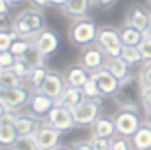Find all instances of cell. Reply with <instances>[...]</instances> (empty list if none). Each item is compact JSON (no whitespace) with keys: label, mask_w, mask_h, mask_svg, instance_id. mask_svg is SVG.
Listing matches in <instances>:
<instances>
[{"label":"cell","mask_w":151,"mask_h":150,"mask_svg":"<svg viewBox=\"0 0 151 150\" xmlns=\"http://www.w3.org/2000/svg\"><path fill=\"white\" fill-rule=\"evenodd\" d=\"M143 85L141 82L139 74H131L127 80L121 82V87L113 101L119 109H138L142 106L143 97Z\"/></svg>","instance_id":"6da1fadb"},{"label":"cell","mask_w":151,"mask_h":150,"mask_svg":"<svg viewBox=\"0 0 151 150\" xmlns=\"http://www.w3.org/2000/svg\"><path fill=\"white\" fill-rule=\"evenodd\" d=\"M102 108H104V97L85 98L73 110L76 126L81 129L85 128L91 129L96 121L102 116Z\"/></svg>","instance_id":"7a4b0ae2"},{"label":"cell","mask_w":151,"mask_h":150,"mask_svg":"<svg viewBox=\"0 0 151 150\" xmlns=\"http://www.w3.org/2000/svg\"><path fill=\"white\" fill-rule=\"evenodd\" d=\"M98 27L96 21L89 17L80 19L74 21L73 25L69 29V39L72 44L77 47L83 48L90 47V45L97 43V36H98Z\"/></svg>","instance_id":"3957f363"},{"label":"cell","mask_w":151,"mask_h":150,"mask_svg":"<svg viewBox=\"0 0 151 150\" xmlns=\"http://www.w3.org/2000/svg\"><path fill=\"white\" fill-rule=\"evenodd\" d=\"M113 117L118 136L129 140H131L139 128L143 125V117L141 116V112L138 109H118Z\"/></svg>","instance_id":"277c9868"},{"label":"cell","mask_w":151,"mask_h":150,"mask_svg":"<svg viewBox=\"0 0 151 150\" xmlns=\"http://www.w3.org/2000/svg\"><path fill=\"white\" fill-rule=\"evenodd\" d=\"M97 45L107 55L109 58L121 57V53L123 49V43L121 39L119 31L110 25L101 27L98 29V36H97Z\"/></svg>","instance_id":"5b68a950"},{"label":"cell","mask_w":151,"mask_h":150,"mask_svg":"<svg viewBox=\"0 0 151 150\" xmlns=\"http://www.w3.org/2000/svg\"><path fill=\"white\" fill-rule=\"evenodd\" d=\"M32 93H33V90L28 85L8 90L0 89V104L5 105L11 112L19 113V110L28 106Z\"/></svg>","instance_id":"8992f818"},{"label":"cell","mask_w":151,"mask_h":150,"mask_svg":"<svg viewBox=\"0 0 151 150\" xmlns=\"http://www.w3.org/2000/svg\"><path fill=\"white\" fill-rule=\"evenodd\" d=\"M107 61H109L107 55L97 44L83 48L80 56V64L90 73L106 68Z\"/></svg>","instance_id":"52a82bcc"},{"label":"cell","mask_w":151,"mask_h":150,"mask_svg":"<svg viewBox=\"0 0 151 150\" xmlns=\"http://www.w3.org/2000/svg\"><path fill=\"white\" fill-rule=\"evenodd\" d=\"M32 43H33V47L48 60L60 48V36L53 29L45 28L32 39Z\"/></svg>","instance_id":"ba28073f"},{"label":"cell","mask_w":151,"mask_h":150,"mask_svg":"<svg viewBox=\"0 0 151 150\" xmlns=\"http://www.w3.org/2000/svg\"><path fill=\"white\" fill-rule=\"evenodd\" d=\"M48 125L53 126L55 129L60 130L63 134L72 132L76 126L74 122V117H73V110L68 108H64V106H55L50 114L48 116V118L45 120Z\"/></svg>","instance_id":"9c48e42d"},{"label":"cell","mask_w":151,"mask_h":150,"mask_svg":"<svg viewBox=\"0 0 151 150\" xmlns=\"http://www.w3.org/2000/svg\"><path fill=\"white\" fill-rule=\"evenodd\" d=\"M55 106L56 100H53L52 97H49V96L44 94L41 92H33L31 101L27 106V112L29 114H32L33 117H36V118L45 121L48 118V116L50 114V112L55 109Z\"/></svg>","instance_id":"30bf717a"},{"label":"cell","mask_w":151,"mask_h":150,"mask_svg":"<svg viewBox=\"0 0 151 150\" xmlns=\"http://www.w3.org/2000/svg\"><path fill=\"white\" fill-rule=\"evenodd\" d=\"M16 114V112H8L5 116L0 117V145L3 149L11 150L20 138L15 125Z\"/></svg>","instance_id":"8fae6325"},{"label":"cell","mask_w":151,"mask_h":150,"mask_svg":"<svg viewBox=\"0 0 151 150\" xmlns=\"http://www.w3.org/2000/svg\"><path fill=\"white\" fill-rule=\"evenodd\" d=\"M64 134L60 130L55 129L53 126L48 125L45 122L41 128L39 129V132L35 134V140H36L37 145L41 150H55L58 146H61L63 142Z\"/></svg>","instance_id":"7c38bea8"},{"label":"cell","mask_w":151,"mask_h":150,"mask_svg":"<svg viewBox=\"0 0 151 150\" xmlns=\"http://www.w3.org/2000/svg\"><path fill=\"white\" fill-rule=\"evenodd\" d=\"M91 79L97 82L98 89L101 92V96L104 98H106V97L113 98L121 87V81L118 79H115L106 68L91 73Z\"/></svg>","instance_id":"4fadbf2b"},{"label":"cell","mask_w":151,"mask_h":150,"mask_svg":"<svg viewBox=\"0 0 151 150\" xmlns=\"http://www.w3.org/2000/svg\"><path fill=\"white\" fill-rule=\"evenodd\" d=\"M66 87H68V84H66L65 76L58 71H52V69H49L47 80H45L44 85L41 87V89H40L39 92L44 93V94L49 96L53 100L57 101L58 98L61 97V94L64 93V90L66 89Z\"/></svg>","instance_id":"5bb4252c"},{"label":"cell","mask_w":151,"mask_h":150,"mask_svg":"<svg viewBox=\"0 0 151 150\" xmlns=\"http://www.w3.org/2000/svg\"><path fill=\"white\" fill-rule=\"evenodd\" d=\"M44 124L45 121L36 118L32 114H29L28 112L17 113L15 118V125L20 137H35V134L39 132V129Z\"/></svg>","instance_id":"9a60e30c"},{"label":"cell","mask_w":151,"mask_h":150,"mask_svg":"<svg viewBox=\"0 0 151 150\" xmlns=\"http://www.w3.org/2000/svg\"><path fill=\"white\" fill-rule=\"evenodd\" d=\"M150 20H151V13H149V11L145 7L139 4H135L129 9L127 13V25L134 27L135 29L146 33L147 28L150 25Z\"/></svg>","instance_id":"2e32d148"},{"label":"cell","mask_w":151,"mask_h":150,"mask_svg":"<svg viewBox=\"0 0 151 150\" xmlns=\"http://www.w3.org/2000/svg\"><path fill=\"white\" fill-rule=\"evenodd\" d=\"M91 134L93 137H99V138H109L113 140L117 137V126H115V121L113 116H104L102 114L96 124L91 126Z\"/></svg>","instance_id":"e0dca14e"},{"label":"cell","mask_w":151,"mask_h":150,"mask_svg":"<svg viewBox=\"0 0 151 150\" xmlns=\"http://www.w3.org/2000/svg\"><path fill=\"white\" fill-rule=\"evenodd\" d=\"M66 80V84L68 87H73V88H80L82 89L83 85L90 80L91 73L85 69L81 64H74V65H70L64 73Z\"/></svg>","instance_id":"ac0fdd59"},{"label":"cell","mask_w":151,"mask_h":150,"mask_svg":"<svg viewBox=\"0 0 151 150\" xmlns=\"http://www.w3.org/2000/svg\"><path fill=\"white\" fill-rule=\"evenodd\" d=\"M85 98L86 97H85V94H83L82 89H80V88H73V87H66V89L64 90L61 97L56 101V105L64 106V108H68V109H70V110H74Z\"/></svg>","instance_id":"d6986e66"},{"label":"cell","mask_w":151,"mask_h":150,"mask_svg":"<svg viewBox=\"0 0 151 150\" xmlns=\"http://www.w3.org/2000/svg\"><path fill=\"white\" fill-rule=\"evenodd\" d=\"M91 4H94L93 0H69L63 9L68 17L80 20L88 16V13L90 12Z\"/></svg>","instance_id":"ffe728a7"},{"label":"cell","mask_w":151,"mask_h":150,"mask_svg":"<svg viewBox=\"0 0 151 150\" xmlns=\"http://www.w3.org/2000/svg\"><path fill=\"white\" fill-rule=\"evenodd\" d=\"M17 16L20 19H23L27 24H29V27L33 29V32L36 35L45 29L47 20H45V16L41 11L29 8V9H25V11H23V12H20Z\"/></svg>","instance_id":"44dd1931"},{"label":"cell","mask_w":151,"mask_h":150,"mask_svg":"<svg viewBox=\"0 0 151 150\" xmlns=\"http://www.w3.org/2000/svg\"><path fill=\"white\" fill-rule=\"evenodd\" d=\"M131 68L133 66L129 65L122 57L109 58V61L106 64V69L121 82H123L131 76Z\"/></svg>","instance_id":"7402d4cb"},{"label":"cell","mask_w":151,"mask_h":150,"mask_svg":"<svg viewBox=\"0 0 151 150\" xmlns=\"http://www.w3.org/2000/svg\"><path fill=\"white\" fill-rule=\"evenodd\" d=\"M130 141L133 148L137 150H151V126L143 122Z\"/></svg>","instance_id":"603a6c76"},{"label":"cell","mask_w":151,"mask_h":150,"mask_svg":"<svg viewBox=\"0 0 151 150\" xmlns=\"http://www.w3.org/2000/svg\"><path fill=\"white\" fill-rule=\"evenodd\" d=\"M121 33V39L125 47H139L142 44L146 36H145L143 32L135 29L134 27H130L126 24L123 28H121L119 31Z\"/></svg>","instance_id":"cb8c5ba5"},{"label":"cell","mask_w":151,"mask_h":150,"mask_svg":"<svg viewBox=\"0 0 151 150\" xmlns=\"http://www.w3.org/2000/svg\"><path fill=\"white\" fill-rule=\"evenodd\" d=\"M25 85V81L13 72V69L0 71V89H16Z\"/></svg>","instance_id":"d4e9b609"},{"label":"cell","mask_w":151,"mask_h":150,"mask_svg":"<svg viewBox=\"0 0 151 150\" xmlns=\"http://www.w3.org/2000/svg\"><path fill=\"white\" fill-rule=\"evenodd\" d=\"M48 73H49V69L47 66H41V68H36L32 71L31 77L28 79V87L31 88L33 92H39L41 89V87L44 85L45 80L48 77Z\"/></svg>","instance_id":"484cf974"},{"label":"cell","mask_w":151,"mask_h":150,"mask_svg":"<svg viewBox=\"0 0 151 150\" xmlns=\"http://www.w3.org/2000/svg\"><path fill=\"white\" fill-rule=\"evenodd\" d=\"M121 57L131 66L138 65V64H145L143 56H142V52H141V49H139V47H125V45H123Z\"/></svg>","instance_id":"4316f807"},{"label":"cell","mask_w":151,"mask_h":150,"mask_svg":"<svg viewBox=\"0 0 151 150\" xmlns=\"http://www.w3.org/2000/svg\"><path fill=\"white\" fill-rule=\"evenodd\" d=\"M21 58H23V60L25 61L32 69L47 66V58H45L35 47H32L31 49H29V52L27 53L25 56H23Z\"/></svg>","instance_id":"83f0119b"},{"label":"cell","mask_w":151,"mask_h":150,"mask_svg":"<svg viewBox=\"0 0 151 150\" xmlns=\"http://www.w3.org/2000/svg\"><path fill=\"white\" fill-rule=\"evenodd\" d=\"M19 39H20L19 35L16 33L13 29L0 31V52H7V50H9L12 44Z\"/></svg>","instance_id":"f1b7e54d"},{"label":"cell","mask_w":151,"mask_h":150,"mask_svg":"<svg viewBox=\"0 0 151 150\" xmlns=\"http://www.w3.org/2000/svg\"><path fill=\"white\" fill-rule=\"evenodd\" d=\"M32 47H33V43H32V40L19 39V40H16V41L12 44V47H11L9 50L17 58H20V57H23V56H25L27 53L29 52V49H31Z\"/></svg>","instance_id":"f546056e"},{"label":"cell","mask_w":151,"mask_h":150,"mask_svg":"<svg viewBox=\"0 0 151 150\" xmlns=\"http://www.w3.org/2000/svg\"><path fill=\"white\" fill-rule=\"evenodd\" d=\"M11 150H41L35 137H20Z\"/></svg>","instance_id":"4dcf8cb0"},{"label":"cell","mask_w":151,"mask_h":150,"mask_svg":"<svg viewBox=\"0 0 151 150\" xmlns=\"http://www.w3.org/2000/svg\"><path fill=\"white\" fill-rule=\"evenodd\" d=\"M12 69H13V72H15L17 76H20L21 79L24 80V81H28V79L31 77L32 71H33V69H32L21 57L17 58V61H16V64L13 65Z\"/></svg>","instance_id":"1f68e13d"},{"label":"cell","mask_w":151,"mask_h":150,"mask_svg":"<svg viewBox=\"0 0 151 150\" xmlns=\"http://www.w3.org/2000/svg\"><path fill=\"white\" fill-rule=\"evenodd\" d=\"M17 61V57L13 55L11 50L7 52H0V71L4 69H12L13 65Z\"/></svg>","instance_id":"d6a6232c"},{"label":"cell","mask_w":151,"mask_h":150,"mask_svg":"<svg viewBox=\"0 0 151 150\" xmlns=\"http://www.w3.org/2000/svg\"><path fill=\"white\" fill-rule=\"evenodd\" d=\"M82 92H83V94H85L86 98L102 97V96H101V92H99V89H98V85H97V82L94 81L91 77H90V80H89V81L86 82L85 85H83Z\"/></svg>","instance_id":"836d02e7"},{"label":"cell","mask_w":151,"mask_h":150,"mask_svg":"<svg viewBox=\"0 0 151 150\" xmlns=\"http://www.w3.org/2000/svg\"><path fill=\"white\" fill-rule=\"evenodd\" d=\"M133 145L129 138L117 136L111 140V150H133Z\"/></svg>","instance_id":"e575fe53"},{"label":"cell","mask_w":151,"mask_h":150,"mask_svg":"<svg viewBox=\"0 0 151 150\" xmlns=\"http://www.w3.org/2000/svg\"><path fill=\"white\" fill-rule=\"evenodd\" d=\"M138 74H139L142 85H143V89L151 88V63L143 64V66L141 68V72Z\"/></svg>","instance_id":"d590c367"},{"label":"cell","mask_w":151,"mask_h":150,"mask_svg":"<svg viewBox=\"0 0 151 150\" xmlns=\"http://www.w3.org/2000/svg\"><path fill=\"white\" fill-rule=\"evenodd\" d=\"M89 141H90L94 150H111V140H109V138L91 137Z\"/></svg>","instance_id":"8d00e7d4"},{"label":"cell","mask_w":151,"mask_h":150,"mask_svg":"<svg viewBox=\"0 0 151 150\" xmlns=\"http://www.w3.org/2000/svg\"><path fill=\"white\" fill-rule=\"evenodd\" d=\"M139 49L143 56V61L146 63H151V39H145L142 44L139 45Z\"/></svg>","instance_id":"74e56055"},{"label":"cell","mask_w":151,"mask_h":150,"mask_svg":"<svg viewBox=\"0 0 151 150\" xmlns=\"http://www.w3.org/2000/svg\"><path fill=\"white\" fill-rule=\"evenodd\" d=\"M142 108L145 113H151V88L143 90V97H142Z\"/></svg>","instance_id":"f35d334b"},{"label":"cell","mask_w":151,"mask_h":150,"mask_svg":"<svg viewBox=\"0 0 151 150\" xmlns=\"http://www.w3.org/2000/svg\"><path fill=\"white\" fill-rule=\"evenodd\" d=\"M72 149L73 150H94L90 141H78V142L72 145Z\"/></svg>","instance_id":"ab89813d"},{"label":"cell","mask_w":151,"mask_h":150,"mask_svg":"<svg viewBox=\"0 0 151 150\" xmlns=\"http://www.w3.org/2000/svg\"><path fill=\"white\" fill-rule=\"evenodd\" d=\"M118 0H93V3L97 5V7L102 8V9H109L113 5L117 3Z\"/></svg>","instance_id":"60d3db41"},{"label":"cell","mask_w":151,"mask_h":150,"mask_svg":"<svg viewBox=\"0 0 151 150\" xmlns=\"http://www.w3.org/2000/svg\"><path fill=\"white\" fill-rule=\"evenodd\" d=\"M11 7L7 3V0H0V16H7L9 15Z\"/></svg>","instance_id":"b9f144b4"},{"label":"cell","mask_w":151,"mask_h":150,"mask_svg":"<svg viewBox=\"0 0 151 150\" xmlns=\"http://www.w3.org/2000/svg\"><path fill=\"white\" fill-rule=\"evenodd\" d=\"M69 0H49V5H52V7H65L66 3H68Z\"/></svg>","instance_id":"7bdbcfd3"},{"label":"cell","mask_w":151,"mask_h":150,"mask_svg":"<svg viewBox=\"0 0 151 150\" xmlns=\"http://www.w3.org/2000/svg\"><path fill=\"white\" fill-rule=\"evenodd\" d=\"M32 3H33L35 5H37V7L40 8H45L49 5V0H31Z\"/></svg>","instance_id":"ee69618b"},{"label":"cell","mask_w":151,"mask_h":150,"mask_svg":"<svg viewBox=\"0 0 151 150\" xmlns=\"http://www.w3.org/2000/svg\"><path fill=\"white\" fill-rule=\"evenodd\" d=\"M24 1H25V0H7L9 7H19V5H21Z\"/></svg>","instance_id":"f6af8a7d"},{"label":"cell","mask_w":151,"mask_h":150,"mask_svg":"<svg viewBox=\"0 0 151 150\" xmlns=\"http://www.w3.org/2000/svg\"><path fill=\"white\" fill-rule=\"evenodd\" d=\"M143 122L147 125L151 126V113H145V117H143Z\"/></svg>","instance_id":"bcb514c9"},{"label":"cell","mask_w":151,"mask_h":150,"mask_svg":"<svg viewBox=\"0 0 151 150\" xmlns=\"http://www.w3.org/2000/svg\"><path fill=\"white\" fill-rule=\"evenodd\" d=\"M145 36H146V39H151V20H150V25H149V28H147Z\"/></svg>","instance_id":"7dc6e473"},{"label":"cell","mask_w":151,"mask_h":150,"mask_svg":"<svg viewBox=\"0 0 151 150\" xmlns=\"http://www.w3.org/2000/svg\"><path fill=\"white\" fill-rule=\"evenodd\" d=\"M55 150H73V149H72V146L61 145V146H58V148H57V149H55Z\"/></svg>","instance_id":"c3c4849f"},{"label":"cell","mask_w":151,"mask_h":150,"mask_svg":"<svg viewBox=\"0 0 151 150\" xmlns=\"http://www.w3.org/2000/svg\"><path fill=\"white\" fill-rule=\"evenodd\" d=\"M0 150H7V149H3V148H1V149H0Z\"/></svg>","instance_id":"681fc988"},{"label":"cell","mask_w":151,"mask_h":150,"mask_svg":"<svg viewBox=\"0 0 151 150\" xmlns=\"http://www.w3.org/2000/svg\"><path fill=\"white\" fill-rule=\"evenodd\" d=\"M133 150H137V149H133Z\"/></svg>","instance_id":"f907efd6"},{"label":"cell","mask_w":151,"mask_h":150,"mask_svg":"<svg viewBox=\"0 0 151 150\" xmlns=\"http://www.w3.org/2000/svg\"><path fill=\"white\" fill-rule=\"evenodd\" d=\"M149 1H151V0H149Z\"/></svg>","instance_id":"816d5d0a"}]
</instances>
